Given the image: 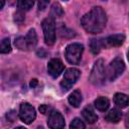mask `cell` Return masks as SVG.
Instances as JSON below:
<instances>
[{
  "label": "cell",
  "instance_id": "6da1fadb",
  "mask_svg": "<svg viewBox=\"0 0 129 129\" xmlns=\"http://www.w3.org/2000/svg\"><path fill=\"white\" fill-rule=\"evenodd\" d=\"M107 23V16L105 11L100 6L93 7L81 19V24L87 32L100 33L103 31Z\"/></svg>",
  "mask_w": 129,
  "mask_h": 129
},
{
  "label": "cell",
  "instance_id": "7a4b0ae2",
  "mask_svg": "<svg viewBox=\"0 0 129 129\" xmlns=\"http://www.w3.org/2000/svg\"><path fill=\"white\" fill-rule=\"evenodd\" d=\"M106 78H107V76H106V70H105L104 60L102 58L97 59L95 64H94V67H93V69H92V72H91L89 80L93 85L100 86V85H103L105 83Z\"/></svg>",
  "mask_w": 129,
  "mask_h": 129
},
{
  "label": "cell",
  "instance_id": "3957f363",
  "mask_svg": "<svg viewBox=\"0 0 129 129\" xmlns=\"http://www.w3.org/2000/svg\"><path fill=\"white\" fill-rule=\"evenodd\" d=\"M125 71V64H124V61L121 57L117 56L115 57L109 64L107 71H106V76L108 78L109 81L113 82L115 81L117 78H119L123 72Z\"/></svg>",
  "mask_w": 129,
  "mask_h": 129
},
{
  "label": "cell",
  "instance_id": "277c9868",
  "mask_svg": "<svg viewBox=\"0 0 129 129\" xmlns=\"http://www.w3.org/2000/svg\"><path fill=\"white\" fill-rule=\"evenodd\" d=\"M84 46L81 43H71L66 48V58L72 64H78L82 58Z\"/></svg>",
  "mask_w": 129,
  "mask_h": 129
},
{
  "label": "cell",
  "instance_id": "5b68a950",
  "mask_svg": "<svg viewBox=\"0 0 129 129\" xmlns=\"http://www.w3.org/2000/svg\"><path fill=\"white\" fill-rule=\"evenodd\" d=\"M42 30L44 35V41L47 45H52L55 41V22L52 17L45 18L42 23Z\"/></svg>",
  "mask_w": 129,
  "mask_h": 129
},
{
  "label": "cell",
  "instance_id": "8992f818",
  "mask_svg": "<svg viewBox=\"0 0 129 129\" xmlns=\"http://www.w3.org/2000/svg\"><path fill=\"white\" fill-rule=\"evenodd\" d=\"M81 76V72L78 69L75 68H70L64 72L63 75V79L60 83L61 88L64 91H68L69 89H71L73 87V85L78 81V79Z\"/></svg>",
  "mask_w": 129,
  "mask_h": 129
},
{
  "label": "cell",
  "instance_id": "52a82bcc",
  "mask_svg": "<svg viewBox=\"0 0 129 129\" xmlns=\"http://www.w3.org/2000/svg\"><path fill=\"white\" fill-rule=\"evenodd\" d=\"M36 117L35 109L29 103H22L19 107V118L25 124H30Z\"/></svg>",
  "mask_w": 129,
  "mask_h": 129
},
{
  "label": "cell",
  "instance_id": "ba28073f",
  "mask_svg": "<svg viewBox=\"0 0 129 129\" xmlns=\"http://www.w3.org/2000/svg\"><path fill=\"white\" fill-rule=\"evenodd\" d=\"M47 125L50 129H63L66 125L64 118L58 111L52 110V112L48 115Z\"/></svg>",
  "mask_w": 129,
  "mask_h": 129
},
{
  "label": "cell",
  "instance_id": "9c48e42d",
  "mask_svg": "<svg viewBox=\"0 0 129 129\" xmlns=\"http://www.w3.org/2000/svg\"><path fill=\"white\" fill-rule=\"evenodd\" d=\"M64 70V66L59 58H52L47 64V72L52 78H57Z\"/></svg>",
  "mask_w": 129,
  "mask_h": 129
},
{
  "label": "cell",
  "instance_id": "30bf717a",
  "mask_svg": "<svg viewBox=\"0 0 129 129\" xmlns=\"http://www.w3.org/2000/svg\"><path fill=\"white\" fill-rule=\"evenodd\" d=\"M124 40H125L124 34H113V35H110L106 38H103L102 44H103V47H105V48L120 46L121 44H123Z\"/></svg>",
  "mask_w": 129,
  "mask_h": 129
},
{
  "label": "cell",
  "instance_id": "8fae6325",
  "mask_svg": "<svg viewBox=\"0 0 129 129\" xmlns=\"http://www.w3.org/2000/svg\"><path fill=\"white\" fill-rule=\"evenodd\" d=\"M82 115H83V117L85 118V120H86L88 123H90V124H93V123H95V122L98 120L97 114L95 113V111L93 110V108L90 107V106H88V107H86V108L83 109Z\"/></svg>",
  "mask_w": 129,
  "mask_h": 129
},
{
  "label": "cell",
  "instance_id": "7c38bea8",
  "mask_svg": "<svg viewBox=\"0 0 129 129\" xmlns=\"http://www.w3.org/2000/svg\"><path fill=\"white\" fill-rule=\"evenodd\" d=\"M114 103L120 108H126L129 105V96L123 93H116L114 95Z\"/></svg>",
  "mask_w": 129,
  "mask_h": 129
},
{
  "label": "cell",
  "instance_id": "4fadbf2b",
  "mask_svg": "<svg viewBox=\"0 0 129 129\" xmlns=\"http://www.w3.org/2000/svg\"><path fill=\"white\" fill-rule=\"evenodd\" d=\"M122 118V113L120 110L118 109H112L110 110L107 115L105 116L106 121L110 122V123H118Z\"/></svg>",
  "mask_w": 129,
  "mask_h": 129
},
{
  "label": "cell",
  "instance_id": "5bb4252c",
  "mask_svg": "<svg viewBox=\"0 0 129 129\" xmlns=\"http://www.w3.org/2000/svg\"><path fill=\"white\" fill-rule=\"evenodd\" d=\"M25 40H26L28 49H31V48L35 47V45L37 43V35H36V32H35V30L33 28L29 29L28 33L25 36Z\"/></svg>",
  "mask_w": 129,
  "mask_h": 129
},
{
  "label": "cell",
  "instance_id": "9a60e30c",
  "mask_svg": "<svg viewBox=\"0 0 129 129\" xmlns=\"http://www.w3.org/2000/svg\"><path fill=\"white\" fill-rule=\"evenodd\" d=\"M82 100H83L82 94H81V92H80L79 90H75V91L69 96V103H70L73 107H75V108H78V107L81 105Z\"/></svg>",
  "mask_w": 129,
  "mask_h": 129
},
{
  "label": "cell",
  "instance_id": "2e32d148",
  "mask_svg": "<svg viewBox=\"0 0 129 129\" xmlns=\"http://www.w3.org/2000/svg\"><path fill=\"white\" fill-rule=\"evenodd\" d=\"M94 105H95V107H96L99 111L105 112V111L109 108L110 102H109L108 98H106V97H99V98H97V99L95 100Z\"/></svg>",
  "mask_w": 129,
  "mask_h": 129
},
{
  "label": "cell",
  "instance_id": "e0dca14e",
  "mask_svg": "<svg viewBox=\"0 0 129 129\" xmlns=\"http://www.w3.org/2000/svg\"><path fill=\"white\" fill-rule=\"evenodd\" d=\"M90 47H91V51L94 54H97L100 52V50L103 48V44H102V39H92L90 42Z\"/></svg>",
  "mask_w": 129,
  "mask_h": 129
},
{
  "label": "cell",
  "instance_id": "ac0fdd59",
  "mask_svg": "<svg viewBox=\"0 0 129 129\" xmlns=\"http://www.w3.org/2000/svg\"><path fill=\"white\" fill-rule=\"evenodd\" d=\"M11 50V44H10V39L8 37H5L1 40V45H0V51L1 53H8Z\"/></svg>",
  "mask_w": 129,
  "mask_h": 129
},
{
  "label": "cell",
  "instance_id": "d6986e66",
  "mask_svg": "<svg viewBox=\"0 0 129 129\" xmlns=\"http://www.w3.org/2000/svg\"><path fill=\"white\" fill-rule=\"evenodd\" d=\"M63 14V11H62V8L61 6L58 4V3H54L52 6H51V11H50V17H60L61 15Z\"/></svg>",
  "mask_w": 129,
  "mask_h": 129
},
{
  "label": "cell",
  "instance_id": "ffe728a7",
  "mask_svg": "<svg viewBox=\"0 0 129 129\" xmlns=\"http://www.w3.org/2000/svg\"><path fill=\"white\" fill-rule=\"evenodd\" d=\"M15 46L21 50H28V47H27V43H26V40H25V37L23 36H19L17 38H15Z\"/></svg>",
  "mask_w": 129,
  "mask_h": 129
},
{
  "label": "cell",
  "instance_id": "44dd1931",
  "mask_svg": "<svg viewBox=\"0 0 129 129\" xmlns=\"http://www.w3.org/2000/svg\"><path fill=\"white\" fill-rule=\"evenodd\" d=\"M34 2L31 0H20L17 2V6L18 8H20V10H29L30 8H32Z\"/></svg>",
  "mask_w": 129,
  "mask_h": 129
},
{
  "label": "cell",
  "instance_id": "7402d4cb",
  "mask_svg": "<svg viewBox=\"0 0 129 129\" xmlns=\"http://www.w3.org/2000/svg\"><path fill=\"white\" fill-rule=\"evenodd\" d=\"M85 123L79 118H75L70 124V129H85Z\"/></svg>",
  "mask_w": 129,
  "mask_h": 129
},
{
  "label": "cell",
  "instance_id": "603a6c76",
  "mask_svg": "<svg viewBox=\"0 0 129 129\" xmlns=\"http://www.w3.org/2000/svg\"><path fill=\"white\" fill-rule=\"evenodd\" d=\"M14 20L18 23H21L23 20H24V14L21 10H18L14 13Z\"/></svg>",
  "mask_w": 129,
  "mask_h": 129
},
{
  "label": "cell",
  "instance_id": "cb8c5ba5",
  "mask_svg": "<svg viewBox=\"0 0 129 129\" xmlns=\"http://www.w3.org/2000/svg\"><path fill=\"white\" fill-rule=\"evenodd\" d=\"M39 111L42 114H50L52 112V108L48 105H40L39 106Z\"/></svg>",
  "mask_w": 129,
  "mask_h": 129
},
{
  "label": "cell",
  "instance_id": "d4e9b609",
  "mask_svg": "<svg viewBox=\"0 0 129 129\" xmlns=\"http://www.w3.org/2000/svg\"><path fill=\"white\" fill-rule=\"evenodd\" d=\"M47 4H48V1H39L38 2V9L44 10V8H46Z\"/></svg>",
  "mask_w": 129,
  "mask_h": 129
},
{
  "label": "cell",
  "instance_id": "484cf974",
  "mask_svg": "<svg viewBox=\"0 0 129 129\" xmlns=\"http://www.w3.org/2000/svg\"><path fill=\"white\" fill-rule=\"evenodd\" d=\"M37 83H38V82H37L36 79H32L31 82H30V87H31V88H35V87L37 86Z\"/></svg>",
  "mask_w": 129,
  "mask_h": 129
},
{
  "label": "cell",
  "instance_id": "4316f807",
  "mask_svg": "<svg viewBox=\"0 0 129 129\" xmlns=\"http://www.w3.org/2000/svg\"><path fill=\"white\" fill-rule=\"evenodd\" d=\"M126 125H127V126L129 125V112H128V114H127V116H126Z\"/></svg>",
  "mask_w": 129,
  "mask_h": 129
},
{
  "label": "cell",
  "instance_id": "83f0119b",
  "mask_svg": "<svg viewBox=\"0 0 129 129\" xmlns=\"http://www.w3.org/2000/svg\"><path fill=\"white\" fill-rule=\"evenodd\" d=\"M14 129H26V128H24V127H21V126H19V127H16V128H14Z\"/></svg>",
  "mask_w": 129,
  "mask_h": 129
},
{
  "label": "cell",
  "instance_id": "f1b7e54d",
  "mask_svg": "<svg viewBox=\"0 0 129 129\" xmlns=\"http://www.w3.org/2000/svg\"><path fill=\"white\" fill-rule=\"evenodd\" d=\"M3 6H4V2H1V3H0V8H2Z\"/></svg>",
  "mask_w": 129,
  "mask_h": 129
},
{
  "label": "cell",
  "instance_id": "f546056e",
  "mask_svg": "<svg viewBox=\"0 0 129 129\" xmlns=\"http://www.w3.org/2000/svg\"><path fill=\"white\" fill-rule=\"evenodd\" d=\"M127 58H128V60H129V51L127 52Z\"/></svg>",
  "mask_w": 129,
  "mask_h": 129
},
{
  "label": "cell",
  "instance_id": "4dcf8cb0",
  "mask_svg": "<svg viewBox=\"0 0 129 129\" xmlns=\"http://www.w3.org/2000/svg\"><path fill=\"white\" fill-rule=\"evenodd\" d=\"M128 127H129V125H128Z\"/></svg>",
  "mask_w": 129,
  "mask_h": 129
}]
</instances>
